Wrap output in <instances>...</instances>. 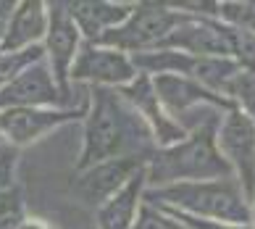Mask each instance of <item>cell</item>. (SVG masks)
I'll list each match as a JSON object with an SVG mask.
<instances>
[{
    "instance_id": "1",
    "label": "cell",
    "mask_w": 255,
    "mask_h": 229,
    "mask_svg": "<svg viewBox=\"0 0 255 229\" xmlns=\"http://www.w3.org/2000/svg\"><path fill=\"white\" fill-rule=\"evenodd\" d=\"M153 150L155 142L147 124L119 90H87V113L82 121V145L74 174L111 158H147Z\"/></svg>"
},
{
    "instance_id": "2",
    "label": "cell",
    "mask_w": 255,
    "mask_h": 229,
    "mask_svg": "<svg viewBox=\"0 0 255 229\" xmlns=\"http://www.w3.org/2000/svg\"><path fill=\"white\" fill-rule=\"evenodd\" d=\"M221 121V111L197 108L190 113L182 127L187 137L176 145L155 148L145 164L147 190L182 185V182H205V179H226L232 177L229 164L224 161L216 145V129Z\"/></svg>"
},
{
    "instance_id": "3",
    "label": "cell",
    "mask_w": 255,
    "mask_h": 229,
    "mask_svg": "<svg viewBox=\"0 0 255 229\" xmlns=\"http://www.w3.org/2000/svg\"><path fill=\"white\" fill-rule=\"evenodd\" d=\"M145 203L163 208V211L205 219V222L250 224L253 219V208L234 177L205 179V182H182L155 190L145 187Z\"/></svg>"
},
{
    "instance_id": "4",
    "label": "cell",
    "mask_w": 255,
    "mask_h": 229,
    "mask_svg": "<svg viewBox=\"0 0 255 229\" xmlns=\"http://www.w3.org/2000/svg\"><path fill=\"white\" fill-rule=\"evenodd\" d=\"M184 18L187 13H179L171 3H134L127 21L106 32L95 45L116 47L127 55L150 53L158 50Z\"/></svg>"
},
{
    "instance_id": "5",
    "label": "cell",
    "mask_w": 255,
    "mask_h": 229,
    "mask_svg": "<svg viewBox=\"0 0 255 229\" xmlns=\"http://www.w3.org/2000/svg\"><path fill=\"white\" fill-rule=\"evenodd\" d=\"M137 71L139 74H174V76H184L190 82H197L203 87L213 90L216 95L226 98L229 87L237 76L240 66L229 61V58H197L190 53H179V50H150V53H139L131 55ZM229 100V98H226Z\"/></svg>"
},
{
    "instance_id": "6",
    "label": "cell",
    "mask_w": 255,
    "mask_h": 229,
    "mask_svg": "<svg viewBox=\"0 0 255 229\" xmlns=\"http://www.w3.org/2000/svg\"><path fill=\"white\" fill-rule=\"evenodd\" d=\"M84 37L79 32L77 21L69 13L66 3H48V34H45L42 50H45V63L50 66V74L58 90L63 95L66 108H84L87 103H77V92L71 87V66L79 55V47Z\"/></svg>"
},
{
    "instance_id": "7",
    "label": "cell",
    "mask_w": 255,
    "mask_h": 229,
    "mask_svg": "<svg viewBox=\"0 0 255 229\" xmlns=\"http://www.w3.org/2000/svg\"><path fill=\"white\" fill-rule=\"evenodd\" d=\"M216 145L232 169V177L242 187L248 203L255 200V124L242 111L232 108L221 113L216 129Z\"/></svg>"
},
{
    "instance_id": "8",
    "label": "cell",
    "mask_w": 255,
    "mask_h": 229,
    "mask_svg": "<svg viewBox=\"0 0 255 229\" xmlns=\"http://www.w3.org/2000/svg\"><path fill=\"white\" fill-rule=\"evenodd\" d=\"M147 158H111L100 161V164L77 171L71 179L69 195L82 203L84 208L98 211L100 206H106L111 198H116L139 171H145Z\"/></svg>"
},
{
    "instance_id": "9",
    "label": "cell",
    "mask_w": 255,
    "mask_h": 229,
    "mask_svg": "<svg viewBox=\"0 0 255 229\" xmlns=\"http://www.w3.org/2000/svg\"><path fill=\"white\" fill-rule=\"evenodd\" d=\"M137 66L131 55L106 45L82 42L79 55L71 66V87L74 84H87V87H106V90H121L129 82L137 79Z\"/></svg>"
},
{
    "instance_id": "10",
    "label": "cell",
    "mask_w": 255,
    "mask_h": 229,
    "mask_svg": "<svg viewBox=\"0 0 255 229\" xmlns=\"http://www.w3.org/2000/svg\"><path fill=\"white\" fill-rule=\"evenodd\" d=\"M84 108H8L0 111V137L11 148H29L55 129L84 121Z\"/></svg>"
},
{
    "instance_id": "11",
    "label": "cell",
    "mask_w": 255,
    "mask_h": 229,
    "mask_svg": "<svg viewBox=\"0 0 255 229\" xmlns=\"http://www.w3.org/2000/svg\"><path fill=\"white\" fill-rule=\"evenodd\" d=\"M166 50L190 53L197 58H229L234 53V29L219 18H197L187 16L176 29L168 34V40L160 45ZM158 47V50H160Z\"/></svg>"
},
{
    "instance_id": "12",
    "label": "cell",
    "mask_w": 255,
    "mask_h": 229,
    "mask_svg": "<svg viewBox=\"0 0 255 229\" xmlns=\"http://www.w3.org/2000/svg\"><path fill=\"white\" fill-rule=\"evenodd\" d=\"M119 95L142 116V121L150 129V135H153L155 148L176 145V142H182L187 137V129L163 108V103L158 100L153 79H150L147 74H137V79L129 82L127 87H121Z\"/></svg>"
},
{
    "instance_id": "13",
    "label": "cell",
    "mask_w": 255,
    "mask_h": 229,
    "mask_svg": "<svg viewBox=\"0 0 255 229\" xmlns=\"http://www.w3.org/2000/svg\"><path fill=\"white\" fill-rule=\"evenodd\" d=\"M8 108H66L63 95L45 61L32 63L0 90V111Z\"/></svg>"
},
{
    "instance_id": "14",
    "label": "cell",
    "mask_w": 255,
    "mask_h": 229,
    "mask_svg": "<svg viewBox=\"0 0 255 229\" xmlns=\"http://www.w3.org/2000/svg\"><path fill=\"white\" fill-rule=\"evenodd\" d=\"M150 76V74H147ZM153 87L158 92V100L163 103V108L182 124L190 113L197 108H216V111H232L234 106L221 95H216L213 90L203 87L197 82H190L184 76H174V74H153Z\"/></svg>"
},
{
    "instance_id": "15",
    "label": "cell",
    "mask_w": 255,
    "mask_h": 229,
    "mask_svg": "<svg viewBox=\"0 0 255 229\" xmlns=\"http://www.w3.org/2000/svg\"><path fill=\"white\" fill-rule=\"evenodd\" d=\"M45 34H48V3L21 0V3L13 5L0 50L18 53V50H29V47H40L45 42Z\"/></svg>"
},
{
    "instance_id": "16",
    "label": "cell",
    "mask_w": 255,
    "mask_h": 229,
    "mask_svg": "<svg viewBox=\"0 0 255 229\" xmlns=\"http://www.w3.org/2000/svg\"><path fill=\"white\" fill-rule=\"evenodd\" d=\"M69 13L77 21L84 42H100V37L124 24L134 3H119V0H71Z\"/></svg>"
},
{
    "instance_id": "17",
    "label": "cell",
    "mask_w": 255,
    "mask_h": 229,
    "mask_svg": "<svg viewBox=\"0 0 255 229\" xmlns=\"http://www.w3.org/2000/svg\"><path fill=\"white\" fill-rule=\"evenodd\" d=\"M145 187H147L145 171H139L116 198H111L106 206H100L95 211V227L98 229H134L139 206H142V198H145Z\"/></svg>"
},
{
    "instance_id": "18",
    "label": "cell",
    "mask_w": 255,
    "mask_h": 229,
    "mask_svg": "<svg viewBox=\"0 0 255 229\" xmlns=\"http://www.w3.org/2000/svg\"><path fill=\"white\" fill-rule=\"evenodd\" d=\"M40 61H45L42 45L29 47V50H18V53L0 50V90H3L8 82H13L24 69H29L32 63H40Z\"/></svg>"
},
{
    "instance_id": "19",
    "label": "cell",
    "mask_w": 255,
    "mask_h": 229,
    "mask_svg": "<svg viewBox=\"0 0 255 229\" xmlns=\"http://www.w3.org/2000/svg\"><path fill=\"white\" fill-rule=\"evenodd\" d=\"M229 103L237 111H242L253 124H255V71H245L240 69L234 76L232 87H229Z\"/></svg>"
},
{
    "instance_id": "20",
    "label": "cell",
    "mask_w": 255,
    "mask_h": 229,
    "mask_svg": "<svg viewBox=\"0 0 255 229\" xmlns=\"http://www.w3.org/2000/svg\"><path fill=\"white\" fill-rule=\"evenodd\" d=\"M219 21H224L232 29L255 34V0H229L219 3Z\"/></svg>"
},
{
    "instance_id": "21",
    "label": "cell",
    "mask_w": 255,
    "mask_h": 229,
    "mask_svg": "<svg viewBox=\"0 0 255 229\" xmlns=\"http://www.w3.org/2000/svg\"><path fill=\"white\" fill-rule=\"evenodd\" d=\"M134 229H190V227L182 224L176 216H171L168 211H163V208H155V206L145 203V198H142Z\"/></svg>"
},
{
    "instance_id": "22",
    "label": "cell",
    "mask_w": 255,
    "mask_h": 229,
    "mask_svg": "<svg viewBox=\"0 0 255 229\" xmlns=\"http://www.w3.org/2000/svg\"><path fill=\"white\" fill-rule=\"evenodd\" d=\"M26 214V200H24V190L21 185H16L5 193H0V224L3 222H13Z\"/></svg>"
},
{
    "instance_id": "23",
    "label": "cell",
    "mask_w": 255,
    "mask_h": 229,
    "mask_svg": "<svg viewBox=\"0 0 255 229\" xmlns=\"http://www.w3.org/2000/svg\"><path fill=\"white\" fill-rule=\"evenodd\" d=\"M18 148L11 145H3L0 148V193L16 187V169H18Z\"/></svg>"
},
{
    "instance_id": "24",
    "label": "cell",
    "mask_w": 255,
    "mask_h": 229,
    "mask_svg": "<svg viewBox=\"0 0 255 229\" xmlns=\"http://www.w3.org/2000/svg\"><path fill=\"white\" fill-rule=\"evenodd\" d=\"M171 216H176L182 224H187L190 229H253L250 224H224V222H205V219H195V216H184L176 211H168Z\"/></svg>"
},
{
    "instance_id": "25",
    "label": "cell",
    "mask_w": 255,
    "mask_h": 229,
    "mask_svg": "<svg viewBox=\"0 0 255 229\" xmlns=\"http://www.w3.org/2000/svg\"><path fill=\"white\" fill-rule=\"evenodd\" d=\"M13 5L11 0H0V42H3V34H5V26H8V18L13 13Z\"/></svg>"
},
{
    "instance_id": "26",
    "label": "cell",
    "mask_w": 255,
    "mask_h": 229,
    "mask_svg": "<svg viewBox=\"0 0 255 229\" xmlns=\"http://www.w3.org/2000/svg\"><path fill=\"white\" fill-rule=\"evenodd\" d=\"M250 208H253V219H250V227L255 229V200H253V206H250Z\"/></svg>"
},
{
    "instance_id": "27",
    "label": "cell",
    "mask_w": 255,
    "mask_h": 229,
    "mask_svg": "<svg viewBox=\"0 0 255 229\" xmlns=\"http://www.w3.org/2000/svg\"><path fill=\"white\" fill-rule=\"evenodd\" d=\"M3 145H5V142H3V137H0V148H3Z\"/></svg>"
}]
</instances>
